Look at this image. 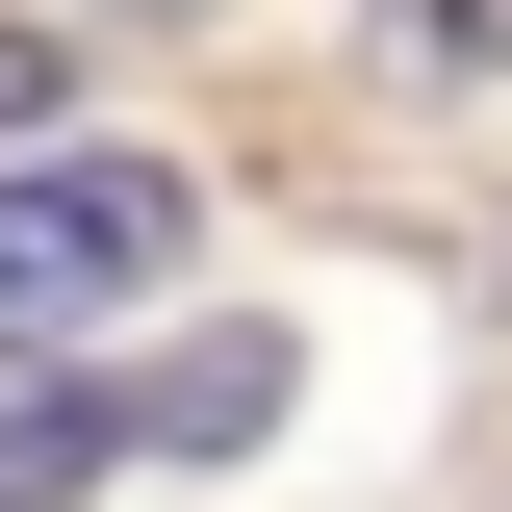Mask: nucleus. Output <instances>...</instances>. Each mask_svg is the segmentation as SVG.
<instances>
[{
    "label": "nucleus",
    "mask_w": 512,
    "mask_h": 512,
    "mask_svg": "<svg viewBox=\"0 0 512 512\" xmlns=\"http://www.w3.org/2000/svg\"><path fill=\"white\" fill-rule=\"evenodd\" d=\"M180 154H0V359H52V333L154 308L180 282Z\"/></svg>",
    "instance_id": "f257e3e1"
},
{
    "label": "nucleus",
    "mask_w": 512,
    "mask_h": 512,
    "mask_svg": "<svg viewBox=\"0 0 512 512\" xmlns=\"http://www.w3.org/2000/svg\"><path fill=\"white\" fill-rule=\"evenodd\" d=\"M282 410H308V333H180V359H154V384H128V461H256V436H282Z\"/></svg>",
    "instance_id": "f03ea898"
},
{
    "label": "nucleus",
    "mask_w": 512,
    "mask_h": 512,
    "mask_svg": "<svg viewBox=\"0 0 512 512\" xmlns=\"http://www.w3.org/2000/svg\"><path fill=\"white\" fill-rule=\"evenodd\" d=\"M384 52H436V77H487V52H512V0H384Z\"/></svg>",
    "instance_id": "20e7f679"
},
{
    "label": "nucleus",
    "mask_w": 512,
    "mask_h": 512,
    "mask_svg": "<svg viewBox=\"0 0 512 512\" xmlns=\"http://www.w3.org/2000/svg\"><path fill=\"white\" fill-rule=\"evenodd\" d=\"M103 26H180V0H103Z\"/></svg>",
    "instance_id": "423d86ee"
},
{
    "label": "nucleus",
    "mask_w": 512,
    "mask_h": 512,
    "mask_svg": "<svg viewBox=\"0 0 512 512\" xmlns=\"http://www.w3.org/2000/svg\"><path fill=\"white\" fill-rule=\"evenodd\" d=\"M128 461V384H77V359H0V512H77Z\"/></svg>",
    "instance_id": "7ed1b4c3"
},
{
    "label": "nucleus",
    "mask_w": 512,
    "mask_h": 512,
    "mask_svg": "<svg viewBox=\"0 0 512 512\" xmlns=\"http://www.w3.org/2000/svg\"><path fill=\"white\" fill-rule=\"evenodd\" d=\"M26 128H52V26H0V154H26Z\"/></svg>",
    "instance_id": "39448f33"
}]
</instances>
